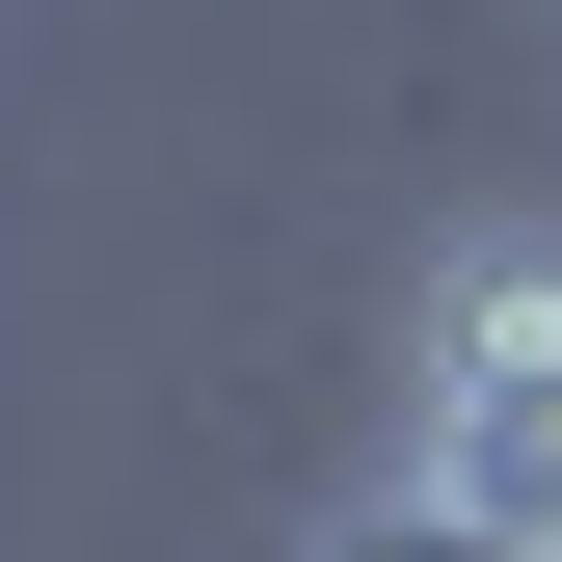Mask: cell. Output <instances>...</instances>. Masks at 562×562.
Listing matches in <instances>:
<instances>
[{"instance_id": "cell-1", "label": "cell", "mask_w": 562, "mask_h": 562, "mask_svg": "<svg viewBox=\"0 0 562 562\" xmlns=\"http://www.w3.org/2000/svg\"><path fill=\"white\" fill-rule=\"evenodd\" d=\"M482 375H562V215H456L402 268V402H482Z\"/></svg>"}, {"instance_id": "cell-2", "label": "cell", "mask_w": 562, "mask_h": 562, "mask_svg": "<svg viewBox=\"0 0 562 562\" xmlns=\"http://www.w3.org/2000/svg\"><path fill=\"white\" fill-rule=\"evenodd\" d=\"M402 509L562 562V375H482V402H402Z\"/></svg>"}, {"instance_id": "cell-3", "label": "cell", "mask_w": 562, "mask_h": 562, "mask_svg": "<svg viewBox=\"0 0 562 562\" xmlns=\"http://www.w3.org/2000/svg\"><path fill=\"white\" fill-rule=\"evenodd\" d=\"M322 562H509V536H456V509H348Z\"/></svg>"}]
</instances>
